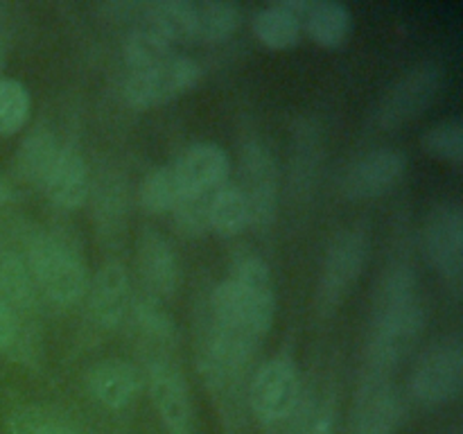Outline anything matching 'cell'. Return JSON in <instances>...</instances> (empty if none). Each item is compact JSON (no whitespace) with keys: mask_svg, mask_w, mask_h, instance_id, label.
Instances as JSON below:
<instances>
[{"mask_svg":"<svg viewBox=\"0 0 463 434\" xmlns=\"http://www.w3.org/2000/svg\"><path fill=\"white\" fill-rule=\"evenodd\" d=\"M425 312L419 285L410 267H396L378 285L373 298V319L366 339L369 373L387 375L401 364L423 333Z\"/></svg>","mask_w":463,"mask_h":434,"instance_id":"1","label":"cell"},{"mask_svg":"<svg viewBox=\"0 0 463 434\" xmlns=\"http://www.w3.org/2000/svg\"><path fill=\"white\" fill-rule=\"evenodd\" d=\"M18 256L30 269L39 298L52 306L68 307L84 298L89 289L86 265L75 247L43 229L25 226L21 231Z\"/></svg>","mask_w":463,"mask_h":434,"instance_id":"2","label":"cell"},{"mask_svg":"<svg viewBox=\"0 0 463 434\" xmlns=\"http://www.w3.org/2000/svg\"><path fill=\"white\" fill-rule=\"evenodd\" d=\"M249 405L262 429L285 428L301 405V380L294 360L285 353L258 366L249 384Z\"/></svg>","mask_w":463,"mask_h":434,"instance_id":"3","label":"cell"},{"mask_svg":"<svg viewBox=\"0 0 463 434\" xmlns=\"http://www.w3.org/2000/svg\"><path fill=\"white\" fill-rule=\"evenodd\" d=\"M410 387L414 401L423 407H441L461 396L463 346L459 335H446L419 357Z\"/></svg>","mask_w":463,"mask_h":434,"instance_id":"4","label":"cell"},{"mask_svg":"<svg viewBox=\"0 0 463 434\" xmlns=\"http://www.w3.org/2000/svg\"><path fill=\"white\" fill-rule=\"evenodd\" d=\"M369 251V240L362 229H344L335 233L326 251L321 267L319 288H317V310L324 316L339 310L360 278Z\"/></svg>","mask_w":463,"mask_h":434,"instance_id":"5","label":"cell"},{"mask_svg":"<svg viewBox=\"0 0 463 434\" xmlns=\"http://www.w3.org/2000/svg\"><path fill=\"white\" fill-rule=\"evenodd\" d=\"M203 71L194 59L185 54H170L154 66L131 71L125 80V99L134 108H154L181 98L202 80Z\"/></svg>","mask_w":463,"mask_h":434,"instance_id":"6","label":"cell"},{"mask_svg":"<svg viewBox=\"0 0 463 434\" xmlns=\"http://www.w3.org/2000/svg\"><path fill=\"white\" fill-rule=\"evenodd\" d=\"M443 72L437 63L423 61L402 72L375 107V125L384 131L401 129L428 111L441 89Z\"/></svg>","mask_w":463,"mask_h":434,"instance_id":"7","label":"cell"},{"mask_svg":"<svg viewBox=\"0 0 463 434\" xmlns=\"http://www.w3.org/2000/svg\"><path fill=\"white\" fill-rule=\"evenodd\" d=\"M229 280L235 289L249 330L260 342L271 330L276 316V292L269 265L256 256L242 258Z\"/></svg>","mask_w":463,"mask_h":434,"instance_id":"8","label":"cell"},{"mask_svg":"<svg viewBox=\"0 0 463 434\" xmlns=\"http://www.w3.org/2000/svg\"><path fill=\"white\" fill-rule=\"evenodd\" d=\"M149 398L167 434H193V402L188 382L179 366L170 360H152L147 366Z\"/></svg>","mask_w":463,"mask_h":434,"instance_id":"9","label":"cell"},{"mask_svg":"<svg viewBox=\"0 0 463 434\" xmlns=\"http://www.w3.org/2000/svg\"><path fill=\"white\" fill-rule=\"evenodd\" d=\"M242 190L249 208V226L265 229L276 220L279 208V170L269 149L251 143L242 154Z\"/></svg>","mask_w":463,"mask_h":434,"instance_id":"10","label":"cell"},{"mask_svg":"<svg viewBox=\"0 0 463 434\" xmlns=\"http://www.w3.org/2000/svg\"><path fill=\"white\" fill-rule=\"evenodd\" d=\"M405 170L407 161L398 149H373L348 165L342 179V193L351 202H371L396 188Z\"/></svg>","mask_w":463,"mask_h":434,"instance_id":"11","label":"cell"},{"mask_svg":"<svg viewBox=\"0 0 463 434\" xmlns=\"http://www.w3.org/2000/svg\"><path fill=\"white\" fill-rule=\"evenodd\" d=\"M402 419V401L387 375L369 373L353 402V434H396Z\"/></svg>","mask_w":463,"mask_h":434,"instance_id":"12","label":"cell"},{"mask_svg":"<svg viewBox=\"0 0 463 434\" xmlns=\"http://www.w3.org/2000/svg\"><path fill=\"white\" fill-rule=\"evenodd\" d=\"M425 256L450 280L463 274V211L459 203H441L425 222Z\"/></svg>","mask_w":463,"mask_h":434,"instance_id":"13","label":"cell"},{"mask_svg":"<svg viewBox=\"0 0 463 434\" xmlns=\"http://www.w3.org/2000/svg\"><path fill=\"white\" fill-rule=\"evenodd\" d=\"M136 265L145 288L156 298L176 294L181 285V262L175 247L152 226H145L136 240Z\"/></svg>","mask_w":463,"mask_h":434,"instance_id":"14","label":"cell"},{"mask_svg":"<svg viewBox=\"0 0 463 434\" xmlns=\"http://www.w3.org/2000/svg\"><path fill=\"white\" fill-rule=\"evenodd\" d=\"M89 312L99 328H116L131 307V280L125 265L109 260L89 280Z\"/></svg>","mask_w":463,"mask_h":434,"instance_id":"15","label":"cell"},{"mask_svg":"<svg viewBox=\"0 0 463 434\" xmlns=\"http://www.w3.org/2000/svg\"><path fill=\"white\" fill-rule=\"evenodd\" d=\"M185 194L213 193L226 184L231 161L217 143H193L172 161Z\"/></svg>","mask_w":463,"mask_h":434,"instance_id":"16","label":"cell"},{"mask_svg":"<svg viewBox=\"0 0 463 434\" xmlns=\"http://www.w3.org/2000/svg\"><path fill=\"white\" fill-rule=\"evenodd\" d=\"M41 188L45 190L48 202L59 211H77L84 206L90 190V176L80 149L61 145Z\"/></svg>","mask_w":463,"mask_h":434,"instance_id":"17","label":"cell"},{"mask_svg":"<svg viewBox=\"0 0 463 434\" xmlns=\"http://www.w3.org/2000/svg\"><path fill=\"white\" fill-rule=\"evenodd\" d=\"M90 396L107 410H125L136 401L143 387L138 369L127 360H102L86 373Z\"/></svg>","mask_w":463,"mask_h":434,"instance_id":"18","label":"cell"},{"mask_svg":"<svg viewBox=\"0 0 463 434\" xmlns=\"http://www.w3.org/2000/svg\"><path fill=\"white\" fill-rule=\"evenodd\" d=\"M0 301L12 307L18 319H34L39 306L30 269L12 247H0Z\"/></svg>","mask_w":463,"mask_h":434,"instance_id":"19","label":"cell"},{"mask_svg":"<svg viewBox=\"0 0 463 434\" xmlns=\"http://www.w3.org/2000/svg\"><path fill=\"white\" fill-rule=\"evenodd\" d=\"M351 9L337 0H307L301 27L321 48H339L351 34Z\"/></svg>","mask_w":463,"mask_h":434,"instance_id":"20","label":"cell"},{"mask_svg":"<svg viewBox=\"0 0 463 434\" xmlns=\"http://www.w3.org/2000/svg\"><path fill=\"white\" fill-rule=\"evenodd\" d=\"M59 147L57 136L48 127H34L18 145L14 154V175L27 185H43Z\"/></svg>","mask_w":463,"mask_h":434,"instance_id":"21","label":"cell"},{"mask_svg":"<svg viewBox=\"0 0 463 434\" xmlns=\"http://www.w3.org/2000/svg\"><path fill=\"white\" fill-rule=\"evenodd\" d=\"M242 21V12L235 3L222 0H193V41L197 43H222L231 39Z\"/></svg>","mask_w":463,"mask_h":434,"instance_id":"22","label":"cell"},{"mask_svg":"<svg viewBox=\"0 0 463 434\" xmlns=\"http://www.w3.org/2000/svg\"><path fill=\"white\" fill-rule=\"evenodd\" d=\"M253 34L271 50H289L301 41L303 27L280 3H271L253 14Z\"/></svg>","mask_w":463,"mask_h":434,"instance_id":"23","label":"cell"},{"mask_svg":"<svg viewBox=\"0 0 463 434\" xmlns=\"http://www.w3.org/2000/svg\"><path fill=\"white\" fill-rule=\"evenodd\" d=\"M249 226V208L240 185L224 184L213 193L208 206V229L222 238L240 235Z\"/></svg>","mask_w":463,"mask_h":434,"instance_id":"24","label":"cell"},{"mask_svg":"<svg viewBox=\"0 0 463 434\" xmlns=\"http://www.w3.org/2000/svg\"><path fill=\"white\" fill-rule=\"evenodd\" d=\"M172 45L175 43L154 23L138 16L125 39V59L131 71H138L170 57Z\"/></svg>","mask_w":463,"mask_h":434,"instance_id":"25","label":"cell"},{"mask_svg":"<svg viewBox=\"0 0 463 434\" xmlns=\"http://www.w3.org/2000/svg\"><path fill=\"white\" fill-rule=\"evenodd\" d=\"M185 197L172 163L149 172L140 184L138 202L147 212H172V208Z\"/></svg>","mask_w":463,"mask_h":434,"instance_id":"26","label":"cell"},{"mask_svg":"<svg viewBox=\"0 0 463 434\" xmlns=\"http://www.w3.org/2000/svg\"><path fill=\"white\" fill-rule=\"evenodd\" d=\"M420 145L425 152L439 161L461 165L463 161V122L461 118H446L439 120L420 136Z\"/></svg>","mask_w":463,"mask_h":434,"instance_id":"27","label":"cell"},{"mask_svg":"<svg viewBox=\"0 0 463 434\" xmlns=\"http://www.w3.org/2000/svg\"><path fill=\"white\" fill-rule=\"evenodd\" d=\"M32 99L18 80H0V136H12L25 127Z\"/></svg>","mask_w":463,"mask_h":434,"instance_id":"28","label":"cell"},{"mask_svg":"<svg viewBox=\"0 0 463 434\" xmlns=\"http://www.w3.org/2000/svg\"><path fill=\"white\" fill-rule=\"evenodd\" d=\"M215 193V190H213ZM213 193L203 194H185L175 208H172V215H175V226L181 235L185 238H202L203 233H208V206H211Z\"/></svg>","mask_w":463,"mask_h":434,"instance_id":"29","label":"cell"},{"mask_svg":"<svg viewBox=\"0 0 463 434\" xmlns=\"http://www.w3.org/2000/svg\"><path fill=\"white\" fill-rule=\"evenodd\" d=\"M285 428V434H337V411L333 401L324 398L319 402H310L301 414L297 410Z\"/></svg>","mask_w":463,"mask_h":434,"instance_id":"30","label":"cell"},{"mask_svg":"<svg viewBox=\"0 0 463 434\" xmlns=\"http://www.w3.org/2000/svg\"><path fill=\"white\" fill-rule=\"evenodd\" d=\"M134 321L140 333L147 335L152 342L172 344L176 339V324L154 298H143L134 306Z\"/></svg>","mask_w":463,"mask_h":434,"instance_id":"31","label":"cell"},{"mask_svg":"<svg viewBox=\"0 0 463 434\" xmlns=\"http://www.w3.org/2000/svg\"><path fill=\"white\" fill-rule=\"evenodd\" d=\"M50 419H52V416L45 414V411L36 405L16 407V410L7 416V420H5L3 434H45Z\"/></svg>","mask_w":463,"mask_h":434,"instance_id":"32","label":"cell"},{"mask_svg":"<svg viewBox=\"0 0 463 434\" xmlns=\"http://www.w3.org/2000/svg\"><path fill=\"white\" fill-rule=\"evenodd\" d=\"M21 321L30 319H18L12 307L0 301V353H9V348L14 346L18 328H21Z\"/></svg>","mask_w":463,"mask_h":434,"instance_id":"33","label":"cell"},{"mask_svg":"<svg viewBox=\"0 0 463 434\" xmlns=\"http://www.w3.org/2000/svg\"><path fill=\"white\" fill-rule=\"evenodd\" d=\"M45 434H80V432H77V429H72L71 425L59 423L57 419H50L48 428H45Z\"/></svg>","mask_w":463,"mask_h":434,"instance_id":"34","label":"cell"},{"mask_svg":"<svg viewBox=\"0 0 463 434\" xmlns=\"http://www.w3.org/2000/svg\"><path fill=\"white\" fill-rule=\"evenodd\" d=\"M9 199H12V188H9L7 181H5L3 176H0V208H3L5 203L9 202Z\"/></svg>","mask_w":463,"mask_h":434,"instance_id":"35","label":"cell"},{"mask_svg":"<svg viewBox=\"0 0 463 434\" xmlns=\"http://www.w3.org/2000/svg\"><path fill=\"white\" fill-rule=\"evenodd\" d=\"M0 68H3V48H0Z\"/></svg>","mask_w":463,"mask_h":434,"instance_id":"36","label":"cell"}]
</instances>
